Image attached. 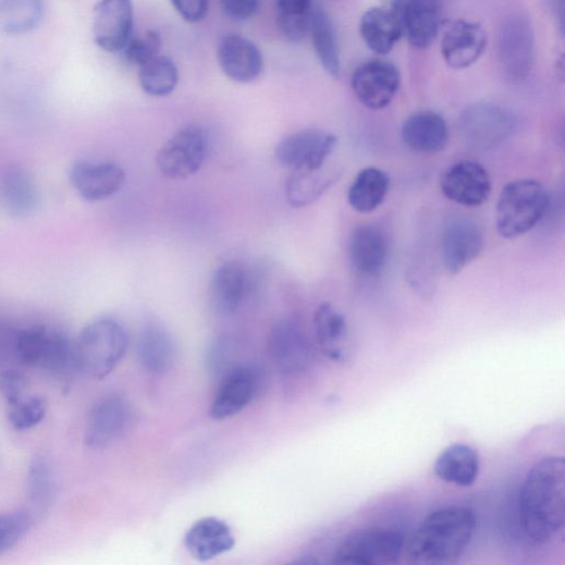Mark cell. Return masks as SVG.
<instances>
[{
	"mask_svg": "<svg viewBox=\"0 0 565 565\" xmlns=\"http://www.w3.org/2000/svg\"><path fill=\"white\" fill-rule=\"evenodd\" d=\"M520 524L527 538L553 541L565 523V462L562 456L539 460L527 474L520 492Z\"/></svg>",
	"mask_w": 565,
	"mask_h": 565,
	"instance_id": "6da1fadb",
	"label": "cell"
},
{
	"mask_svg": "<svg viewBox=\"0 0 565 565\" xmlns=\"http://www.w3.org/2000/svg\"><path fill=\"white\" fill-rule=\"evenodd\" d=\"M477 526L472 511L450 507L429 515L408 544L407 558L417 564H447L458 560L471 542Z\"/></svg>",
	"mask_w": 565,
	"mask_h": 565,
	"instance_id": "7a4b0ae2",
	"label": "cell"
},
{
	"mask_svg": "<svg viewBox=\"0 0 565 565\" xmlns=\"http://www.w3.org/2000/svg\"><path fill=\"white\" fill-rule=\"evenodd\" d=\"M127 347L128 336L120 322L98 319L81 332L75 343L77 368L102 380L118 367Z\"/></svg>",
	"mask_w": 565,
	"mask_h": 565,
	"instance_id": "3957f363",
	"label": "cell"
},
{
	"mask_svg": "<svg viewBox=\"0 0 565 565\" xmlns=\"http://www.w3.org/2000/svg\"><path fill=\"white\" fill-rule=\"evenodd\" d=\"M550 204L546 188L533 180L508 184L496 209V224L505 238H516L531 231L544 217Z\"/></svg>",
	"mask_w": 565,
	"mask_h": 565,
	"instance_id": "277c9868",
	"label": "cell"
},
{
	"mask_svg": "<svg viewBox=\"0 0 565 565\" xmlns=\"http://www.w3.org/2000/svg\"><path fill=\"white\" fill-rule=\"evenodd\" d=\"M20 359L27 366L40 368L56 377H64L78 369L75 343L60 332L34 327L22 331L16 339Z\"/></svg>",
	"mask_w": 565,
	"mask_h": 565,
	"instance_id": "5b68a950",
	"label": "cell"
},
{
	"mask_svg": "<svg viewBox=\"0 0 565 565\" xmlns=\"http://www.w3.org/2000/svg\"><path fill=\"white\" fill-rule=\"evenodd\" d=\"M458 133L463 140L476 149H493L513 137L519 127L517 115L494 103H476L467 107L458 118Z\"/></svg>",
	"mask_w": 565,
	"mask_h": 565,
	"instance_id": "8992f818",
	"label": "cell"
},
{
	"mask_svg": "<svg viewBox=\"0 0 565 565\" xmlns=\"http://www.w3.org/2000/svg\"><path fill=\"white\" fill-rule=\"evenodd\" d=\"M405 546V538L397 530L364 529L346 537L336 550L333 563L341 565L395 564Z\"/></svg>",
	"mask_w": 565,
	"mask_h": 565,
	"instance_id": "52a82bcc",
	"label": "cell"
},
{
	"mask_svg": "<svg viewBox=\"0 0 565 565\" xmlns=\"http://www.w3.org/2000/svg\"><path fill=\"white\" fill-rule=\"evenodd\" d=\"M207 134L202 126L192 124L181 128L160 148L156 164L169 180H186L198 173L207 156Z\"/></svg>",
	"mask_w": 565,
	"mask_h": 565,
	"instance_id": "ba28073f",
	"label": "cell"
},
{
	"mask_svg": "<svg viewBox=\"0 0 565 565\" xmlns=\"http://www.w3.org/2000/svg\"><path fill=\"white\" fill-rule=\"evenodd\" d=\"M337 137L327 131L309 128L282 139L275 150L279 163L296 171H320L337 147Z\"/></svg>",
	"mask_w": 565,
	"mask_h": 565,
	"instance_id": "9c48e42d",
	"label": "cell"
},
{
	"mask_svg": "<svg viewBox=\"0 0 565 565\" xmlns=\"http://www.w3.org/2000/svg\"><path fill=\"white\" fill-rule=\"evenodd\" d=\"M400 81V73L394 64L371 60L355 70L352 88L361 105L379 111L391 105L398 91Z\"/></svg>",
	"mask_w": 565,
	"mask_h": 565,
	"instance_id": "30bf717a",
	"label": "cell"
},
{
	"mask_svg": "<svg viewBox=\"0 0 565 565\" xmlns=\"http://www.w3.org/2000/svg\"><path fill=\"white\" fill-rule=\"evenodd\" d=\"M261 381L260 370L255 366H238L230 370L217 390L210 417L225 420L244 412L258 395Z\"/></svg>",
	"mask_w": 565,
	"mask_h": 565,
	"instance_id": "8fae6325",
	"label": "cell"
},
{
	"mask_svg": "<svg viewBox=\"0 0 565 565\" xmlns=\"http://www.w3.org/2000/svg\"><path fill=\"white\" fill-rule=\"evenodd\" d=\"M486 247V237L472 220H450L441 236V256L445 270L456 275L472 263Z\"/></svg>",
	"mask_w": 565,
	"mask_h": 565,
	"instance_id": "7c38bea8",
	"label": "cell"
},
{
	"mask_svg": "<svg viewBox=\"0 0 565 565\" xmlns=\"http://www.w3.org/2000/svg\"><path fill=\"white\" fill-rule=\"evenodd\" d=\"M498 49L501 63L511 77L528 76L535 61V34L529 21L520 15L507 19L499 32Z\"/></svg>",
	"mask_w": 565,
	"mask_h": 565,
	"instance_id": "4fadbf2b",
	"label": "cell"
},
{
	"mask_svg": "<svg viewBox=\"0 0 565 565\" xmlns=\"http://www.w3.org/2000/svg\"><path fill=\"white\" fill-rule=\"evenodd\" d=\"M133 410L128 401L119 394L101 400L91 410L86 443L93 449H106L121 440L133 423Z\"/></svg>",
	"mask_w": 565,
	"mask_h": 565,
	"instance_id": "5bb4252c",
	"label": "cell"
},
{
	"mask_svg": "<svg viewBox=\"0 0 565 565\" xmlns=\"http://www.w3.org/2000/svg\"><path fill=\"white\" fill-rule=\"evenodd\" d=\"M402 34L418 49L430 47L441 27L440 0H392Z\"/></svg>",
	"mask_w": 565,
	"mask_h": 565,
	"instance_id": "9a60e30c",
	"label": "cell"
},
{
	"mask_svg": "<svg viewBox=\"0 0 565 565\" xmlns=\"http://www.w3.org/2000/svg\"><path fill=\"white\" fill-rule=\"evenodd\" d=\"M441 188L451 201L464 207H478L489 200L492 180L487 169L476 161L462 160L445 172Z\"/></svg>",
	"mask_w": 565,
	"mask_h": 565,
	"instance_id": "2e32d148",
	"label": "cell"
},
{
	"mask_svg": "<svg viewBox=\"0 0 565 565\" xmlns=\"http://www.w3.org/2000/svg\"><path fill=\"white\" fill-rule=\"evenodd\" d=\"M133 26L132 0H100L95 9V41L108 52L124 50L132 38Z\"/></svg>",
	"mask_w": 565,
	"mask_h": 565,
	"instance_id": "e0dca14e",
	"label": "cell"
},
{
	"mask_svg": "<svg viewBox=\"0 0 565 565\" xmlns=\"http://www.w3.org/2000/svg\"><path fill=\"white\" fill-rule=\"evenodd\" d=\"M269 353L280 371L286 374L303 371L310 361L311 348L299 322L280 319L270 332Z\"/></svg>",
	"mask_w": 565,
	"mask_h": 565,
	"instance_id": "ac0fdd59",
	"label": "cell"
},
{
	"mask_svg": "<svg viewBox=\"0 0 565 565\" xmlns=\"http://www.w3.org/2000/svg\"><path fill=\"white\" fill-rule=\"evenodd\" d=\"M124 170L114 163L78 161L70 171V182L87 201L97 202L118 194L124 186Z\"/></svg>",
	"mask_w": 565,
	"mask_h": 565,
	"instance_id": "d6986e66",
	"label": "cell"
},
{
	"mask_svg": "<svg viewBox=\"0 0 565 565\" xmlns=\"http://www.w3.org/2000/svg\"><path fill=\"white\" fill-rule=\"evenodd\" d=\"M317 343L322 354L337 364L347 363L354 353L348 321L331 303L321 304L314 316Z\"/></svg>",
	"mask_w": 565,
	"mask_h": 565,
	"instance_id": "ffe728a7",
	"label": "cell"
},
{
	"mask_svg": "<svg viewBox=\"0 0 565 565\" xmlns=\"http://www.w3.org/2000/svg\"><path fill=\"white\" fill-rule=\"evenodd\" d=\"M218 61L223 73L238 84H250L263 71V56L251 40L238 35L224 36L218 47Z\"/></svg>",
	"mask_w": 565,
	"mask_h": 565,
	"instance_id": "44dd1931",
	"label": "cell"
},
{
	"mask_svg": "<svg viewBox=\"0 0 565 565\" xmlns=\"http://www.w3.org/2000/svg\"><path fill=\"white\" fill-rule=\"evenodd\" d=\"M487 46V33L478 24L455 21L444 29L441 51L449 66L460 70L477 62Z\"/></svg>",
	"mask_w": 565,
	"mask_h": 565,
	"instance_id": "7402d4cb",
	"label": "cell"
},
{
	"mask_svg": "<svg viewBox=\"0 0 565 565\" xmlns=\"http://www.w3.org/2000/svg\"><path fill=\"white\" fill-rule=\"evenodd\" d=\"M352 267L363 277H378L388 261V241L377 226L364 224L357 226L348 244Z\"/></svg>",
	"mask_w": 565,
	"mask_h": 565,
	"instance_id": "603a6c76",
	"label": "cell"
},
{
	"mask_svg": "<svg viewBox=\"0 0 565 565\" xmlns=\"http://www.w3.org/2000/svg\"><path fill=\"white\" fill-rule=\"evenodd\" d=\"M188 552L198 561L207 562L231 551L235 538L230 526L216 517L195 523L185 536Z\"/></svg>",
	"mask_w": 565,
	"mask_h": 565,
	"instance_id": "cb8c5ba5",
	"label": "cell"
},
{
	"mask_svg": "<svg viewBox=\"0 0 565 565\" xmlns=\"http://www.w3.org/2000/svg\"><path fill=\"white\" fill-rule=\"evenodd\" d=\"M248 291L249 274L246 267L237 261L224 263L211 280V305L221 315L233 314L244 303Z\"/></svg>",
	"mask_w": 565,
	"mask_h": 565,
	"instance_id": "d4e9b609",
	"label": "cell"
},
{
	"mask_svg": "<svg viewBox=\"0 0 565 565\" xmlns=\"http://www.w3.org/2000/svg\"><path fill=\"white\" fill-rule=\"evenodd\" d=\"M403 143L419 153H437L449 144L445 120L432 111H421L409 116L401 131Z\"/></svg>",
	"mask_w": 565,
	"mask_h": 565,
	"instance_id": "484cf974",
	"label": "cell"
},
{
	"mask_svg": "<svg viewBox=\"0 0 565 565\" xmlns=\"http://www.w3.org/2000/svg\"><path fill=\"white\" fill-rule=\"evenodd\" d=\"M479 456L466 444H453L445 449L434 464L435 475L458 488H470L478 478Z\"/></svg>",
	"mask_w": 565,
	"mask_h": 565,
	"instance_id": "4316f807",
	"label": "cell"
},
{
	"mask_svg": "<svg viewBox=\"0 0 565 565\" xmlns=\"http://www.w3.org/2000/svg\"><path fill=\"white\" fill-rule=\"evenodd\" d=\"M137 352L142 366L151 373L170 371L177 355L171 334L157 324L144 328L138 340Z\"/></svg>",
	"mask_w": 565,
	"mask_h": 565,
	"instance_id": "83f0119b",
	"label": "cell"
},
{
	"mask_svg": "<svg viewBox=\"0 0 565 565\" xmlns=\"http://www.w3.org/2000/svg\"><path fill=\"white\" fill-rule=\"evenodd\" d=\"M320 64L332 77H340L341 56L336 30L329 13L319 4L314 5L310 30Z\"/></svg>",
	"mask_w": 565,
	"mask_h": 565,
	"instance_id": "f1b7e54d",
	"label": "cell"
},
{
	"mask_svg": "<svg viewBox=\"0 0 565 565\" xmlns=\"http://www.w3.org/2000/svg\"><path fill=\"white\" fill-rule=\"evenodd\" d=\"M359 28L367 47L378 54L389 53L403 35L393 12L384 9L366 12Z\"/></svg>",
	"mask_w": 565,
	"mask_h": 565,
	"instance_id": "f546056e",
	"label": "cell"
},
{
	"mask_svg": "<svg viewBox=\"0 0 565 565\" xmlns=\"http://www.w3.org/2000/svg\"><path fill=\"white\" fill-rule=\"evenodd\" d=\"M390 188V179L377 168L363 170L348 192L351 207L359 213H370L384 201Z\"/></svg>",
	"mask_w": 565,
	"mask_h": 565,
	"instance_id": "4dcf8cb0",
	"label": "cell"
},
{
	"mask_svg": "<svg viewBox=\"0 0 565 565\" xmlns=\"http://www.w3.org/2000/svg\"><path fill=\"white\" fill-rule=\"evenodd\" d=\"M139 84L150 97L163 98L172 95L180 83V72L172 59L157 56L139 66Z\"/></svg>",
	"mask_w": 565,
	"mask_h": 565,
	"instance_id": "1f68e13d",
	"label": "cell"
},
{
	"mask_svg": "<svg viewBox=\"0 0 565 565\" xmlns=\"http://www.w3.org/2000/svg\"><path fill=\"white\" fill-rule=\"evenodd\" d=\"M44 14L41 0H0V30L21 35L35 29Z\"/></svg>",
	"mask_w": 565,
	"mask_h": 565,
	"instance_id": "d6a6232c",
	"label": "cell"
},
{
	"mask_svg": "<svg viewBox=\"0 0 565 565\" xmlns=\"http://www.w3.org/2000/svg\"><path fill=\"white\" fill-rule=\"evenodd\" d=\"M321 171H296L290 177L286 184V198L293 207L310 205L336 182L334 173Z\"/></svg>",
	"mask_w": 565,
	"mask_h": 565,
	"instance_id": "836d02e7",
	"label": "cell"
},
{
	"mask_svg": "<svg viewBox=\"0 0 565 565\" xmlns=\"http://www.w3.org/2000/svg\"><path fill=\"white\" fill-rule=\"evenodd\" d=\"M7 207L15 216L30 213L37 205V191L30 175L21 168L11 169L4 179Z\"/></svg>",
	"mask_w": 565,
	"mask_h": 565,
	"instance_id": "e575fe53",
	"label": "cell"
},
{
	"mask_svg": "<svg viewBox=\"0 0 565 565\" xmlns=\"http://www.w3.org/2000/svg\"><path fill=\"white\" fill-rule=\"evenodd\" d=\"M27 489L34 508L38 513L49 511L56 498V481L51 467L44 458H36L32 463Z\"/></svg>",
	"mask_w": 565,
	"mask_h": 565,
	"instance_id": "d590c367",
	"label": "cell"
},
{
	"mask_svg": "<svg viewBox=\"0 0 565 565\" xmlns=\"http://www.w3.org/2000/svg\"><path fill=\"white\" fill-rule=\"evenodd\" d=\"M47 414V403L41 396H26L10 406L9 419L19 431H26L42 422Z\"/></svg>",
	"mask_w": 565,
	"mask_h": 565,
	"instance_id": "8d00e7d4",
	"label": "cell"
},
{
	"mask_svg": "<svg viewBox=\"0 0 565 565\" xmlns=\"http://www.w3.org/2000/svg\"><path fill=\"white\" fill-rule=\"evenodd\" d=\"M30 527L32 518L25 512L0 515V554L19 544Z\"/></svg>",
	"mask_w": 565,
	"mask_h": 565,
	"instance_id": "74e56055",
	"label": "cell"
},
{
	"mask_svg": "<svg viewBox=\"0 0 565 565\" xmlns=\"http://www.w3.org/2000/svg\"><path fill=\"white\" fill-rule=\"evenodd\" d=\"M277 22L284 26L300 27L311 22L312 0H275Z\"/></svg>",
	"mask_w": 565,
	"mask_h": 565,
	"instance_id": "f35d334b",
	"label": "cell"
},
{
	"mask_svg": "<svg viewBox=\"0 0 565 565\" xmlns=\"http://www.w3.org/2000/svg\"><path fill=\"white\" fill-rule=\"evenodd\" d=\"M161 37L158 32L149 30L142 37L131 38L124 48L127 61L134 65L142 66L155 57L159 56Z\"/></svg>",
	"mask_w": 565,
	"mask_h": 565,
	"instance_id": "ab89813d",
	"label": "cell"
},
{
	"mask_svg": "<svg viewBox=\"0 0 565 565\" xmlns=\"http://www.w3.org/2000/svg\"><path fill=\"white\" fill-rule=\"evenodd\" d=\"M28 381L23 373L16 370H8L0 374V393L3 394L9 406H13L26 397Z\"/></svg>",
	"mask_w": 565,
	"mask_h": 565,
	"instance_id": "60d3db41",
	"label": "cell"
},
{
	"mask_svg": "<svg viewBox=\"0 0 565 565\" xmlns=\"http://www.w3.org/2000/svg\"><path fill=\"white\" fill-rule=\"evenodd\" d=\"M219 2L222 12L238 22L254 19L260 10V0H219Z\"/></svg>",
	"mask_w": 565,
	"mask_h": 565,
	"instance_id": "b9f144b4",
	"label": "cell"
},
{
	"mask_svg": "<svg viewBox=\"0 0 565 565\" xmlns=\"http://www.w3.org/2000/svg\"><path fill=\"white\" fill-rule=\"evenodd\" d=\"M174 9L188 23L204 21L209 12L210 0H171Z\"/></svg>",
	"mask_w": 565,
	"mask_h": 565,
	"instance_id": "7bdbcfd3",
	"label": "cell"
},
{
	"mask_svg": "<svg viewBox=\"0 0 565 565\" xmlns=\"http://www.w3.org/2000/svg\"><path fill=\"white\" fill-rule=\"evenodd\" d=\"M549 4L554 15L560 20L561 28H563L564 0H549Z\"/></svg>",
	"mask_w": 565,
	"mask_h": 565,
	"instance_id": "ee69618b",
	"label": "cell"
}]
</instances>
